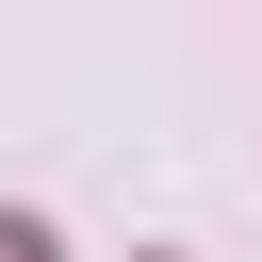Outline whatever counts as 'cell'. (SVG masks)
I'll list each match as a JSON object with an SVG mask.
<instances>
[{"label":"cell","mask_w":262,"mask_h":262,"mask_svg":"<svg viewBox=\"0 0 262 262\" xmlns=\"http://www.w3.org/2000/svg\"><path fill=\"white\" fill-rule=\"evenodd\" d=\"M0 262H66V246H49V229H33V213H0Z\"/></svg>","instance_id":"cell-1"}]
</instances>
